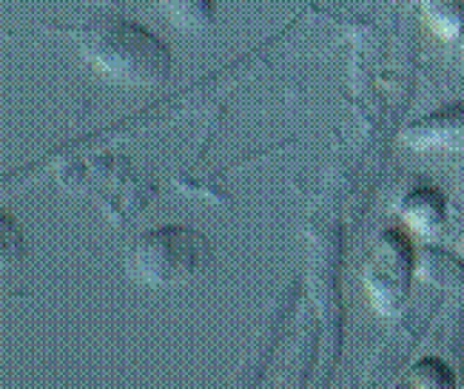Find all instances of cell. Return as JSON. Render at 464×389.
I'll use <instances>...</instances> for the list:
<instances>
[{
    "mask_svg": "<svg viewBox=\"0 0 464 389\" xmlns=\"http://www.w3.org/2000/svg\"><path fill=\"white\" fill-rule=\"evenodd\" d=\"M80 57L100 77L126 89H160L171 77V54L160 40L137 24L103 17L74 32Z\"/></svg>",
    "mask_w": 464,
    "mask_h": 389,
    "instance_id": "cell-1",
    "label": "cell"
},
{
    "mask_svg": "<svg viewBox=\"0 0 464 389\" xmlns=\"http://www.w3.org/2000/svg\"><path fill=\"white\" fill-rule=\"evenodd\" d=\"M211 242L191 228H154L140 236L126 256V270L146 288H183L211 268Z\"/></svg>",
    "mask_w": 464,
    "mask_h": 389,
    "instance_id": "cell-2",
    "label": "cell"
},
{
    "mask_svg": "<svg viewBox=\"0 0 464 389\" xmlns=\"http://www.w3.org/2000/svg\"><path fill=\"white\" fill-rule=\"evenodd\" d=\"M411 248L399 233H382L365 264V288L379 313H396L408 290Z\"/></svg>",
    "mask_w": 464,
    "mask_h": 389,
    "instance_id": "cell-3",
    "label": "cell"
},
{
    "mask_svg": "<svg viewBox=\"0 0 464 389\" xmlns=\"http://www.w3.org/2000/svg\"><path fill=\"white\" fill-rule=\"evenodd\" d=\"M448 126H441V117L436 114L428 122H419L408 131V139L413 146H450L459 148L464 146V109L448 111Z\"/></svg>",
    "mask_w": 464,
    "mask_h": 389,
    "instance_id": "cell-4",
    "label": "cell"
},
{
    "mask_svg": "<svg viewBox=\"0 0 464 389\" xmlns=\"http://www.w3.org/2000/svg\"><path fill=\"white\" fill-rule=\"evenodd\" d=\"M157 6L186 34H203L214 24L211 0H157Z\"/></svg>",
    "mask_w": 464,
    "mask_h": 389,
    "instance_id": "cell-5",
    "label": "cell"
},
{
    "mask_svg": "<svg viewBox=\"0 0 464 389\" xmlns=\"http://www.w3.org/2000/svg\"><path fill=\"white\" fill-rule=\"evenodd\" d=\"M425 14L445 37H456L464 29V0H425Z\"/></svg>",
    "mask_w": 464,
    "mask_h": 389,
    "instance_id": "cell-6",
    "label": "cell"
}]
</instances>
